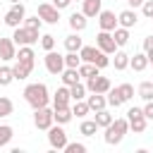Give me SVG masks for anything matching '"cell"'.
Wrapping results in <instances>:
<instances>
[{"instance_id":"cell-1","label":"cell","mask_w":153,"mask_h":153,"mask_svg":"<svg viewBox=\"0 0 153 153\" xmlns=\"http://www.w3.org/2000/svg\"><path fill=\"white\" fill-rule=\"evenodd\" d=\"M24 100L33 108V110H38V108H45L48 103H50V93H48V86L45 84H29L26 88H24Z\"/></svg>"},{"instance_id":"cell-9","label":"cell","mask_w":153,"mask_h":153,"mask_svg":"<svg viewBox=\"0 0 153 153\" xmlns=\"http://www.w3.org/2000/svg\"><path fill=\"white\" fill-rule=\"evenodd\" d=\"M48 143H50V148H55V151H65V146H67V134H65L62 124H53V127L48 129Z\"/></svg>"},{"instance_id":"cell-27","label":"cell","mask_w":153,"mask_h":153,"mask_svg":"<svg viewBox=\"0 0 153 153\" xmlns=\"http://www.w3.org/2000/svg\"><path fill=\"white\" fill-rule=\"evenodd\" d=\"M79 74H81V79H91V76L100 74V67H96L93 62H81L79 65Z\"/></svg>"},{"instance_id":"cell-5","label":"cell","mask_w":153,"mask_h":153,"mask_svg":"<svg viewBox=\"0 0 153 153\" xmlns=\"http://www.w3.org/2000/svg\"><path fill=\"white\" fill-rule=\"evenodd\" d=\"M127 120H129V129L134 131V134H141V131H146V124H148V117L143 115V108H129L127 110Z\"/></svg>"},{"instance_id":"cell-22","label":"cell","mask_w":153,"mask_h":153,"mask_svg":"<svg viewBox=\"0 0 153 153\" xmlns=\"http://www.w3.org/2000/svg\"><path fill=\"white\" fill-rule=\"evenodd\" d=\"M81 45H84V41H81V36H79V31H72V33L65 38V48L72 50V53H79Z\"/></svg>"},{"instance_id":"cell-12","label":"cell","mask_w":153,"mask_h":153,"mask_svg":"<svg viewBox=\"0 0 153 153\" xmlns=\"http://www.w3.org/2000/svg\"><path fill=\"white\" fill-rule=\"evenodd\" d=\"M38 17L45 22V24H57L60 22V10L50 2H41L38 5Z\"/></svg>"},{"instance_id":"cell-26","label":"cell","mask_w":153,"mask_h":153,"mask_svg":"<svg viewBox=\"0 0 153 153\" xmlns=\"http://www.w3.org/2000/svg\"><path fill=\"white\" fill-rule=\"evenodd\" d=\"M17 60L36 65V53H33V48H31V45H19V50H17Z\"/></svg>"},{"instance_id":"cell-33","label":"cell","mask_w":153,"mask_h":153,"mask_svg":"<svg viewBox=\"0 0 153 153\" xmlns=\"http://www.w3.org/2000/svg\"><path fill=\"white\" fill-rule=\"evenodd\" d=\"M93 120L98 122V127H100V129H105V127H108V124H110V122H112L115 117H112V115H110V112H108V110L103 108V110H98V112L93 115Z\"/></svg>"},{"instance_id":"cell-36","label":"cell","mask_w":153,"mask_h":153,"mask_svg":"<svg viewBox=\"0 0 153 153\" xmlns=\"http://www.w3.org/2000/svg\"><path fill=\"white\" fill-rule=\"evenodd\" d=\"M12 81H14V72H12V67L2 65V67H0V86H10Z\"/></svg>"},{"instance_id":"cell-39","label":"cell","mask_w":153,"mask_h":153,"mask_svg":"<svg viewBox=\"0 0 153 153\" xmlns=\"http://www.w3.org/2000/svg\"><path fill=\"white\" fill-rule=\"evenodd\" d=\"M117 91H120V96H122V103H127V100L134 98V86H131V84H120Z\"/></svg>"},{"instance_id":"cell-19","label":"cell","mask_w":153,"mask_h":153,"mask_svg":"<svg viewBox=\"0 0 153 153\" xmlns=\"http://www.w3.org/2000/svg\"><path fill=\"white\" fill-rule=\"evenodd\" d=\"M86 103H88L91 112H98V110L108 108V96L105 93H91V96H86Z\"/></svg>"},{"instance_id":"cell-31","label":"cell","mask_w":153,"mask_h":153,"mask_svg":"<svg viewBox=\"0 0 153 153\" xmlns=\"http://www.w3.org/2000/svg\"><path fill=\"white\" fill-rule=\"evenodd\" d=\"M139 98L146 103V100H153V81H141L139 84Z\"/></svg>"},{"instance_id":"cell-45","label":"cell","mask_w":153,"mask_h":153,"mask_svg":"<svg viewBox=\"0 0 153 153\" xmlns=\"http://www.w3.org/2000/svg\"><path fill=\"white\" fill-rule=\"evenodd\" d=\"M74 0H53V5L57 7V10H65V7H69Z\"/></svg>"},{"instance_id":"cell-4","label":"cell","mask_w":153,"mask_h":153,"mask_svg":"<svg viewBox=\"0 0 153 153\" xmlns=\"http://www.w3.org/2000/svg\"><path fill=\"white\" fill-rule=\"evenodd\" d=\"M12 38L17 45H36L38 38H41V29H31V26H17L12 31Z\"/></svg>"},{"instance_id":"cell-16","label":"cell","mask_w":153,"mask_h":153,"mask_svg":"<svg viewBox=\"0 0 153 153\" xmlns=\"http://www.w3.org/2000/svg\"><path fill=\"white\" fill-rule=\"evenodd\" d=\"M69 100H72V96H69V86H60L57 91H55V96H53V108H69Z\"/></svg>"},{"instance_id":"cell-17","label":"cell","mask_w":153,"mask_h":153,"mask_svg":"<svg viewBox=\"0 0 153 153\" xmlns=\"http://www.w3.org/2000/svg\"><path fill=\"white\" fill-rule=\"evenodd\" d=\"M67 22H69V29H72V31H79V33L88 26V17H86L84 12H72Z\"/></svg>"},{"instance_id":"cell-41","label":"cell","mask_w":153,"mask_h":153,"mask_svg":"<svg viewBox=\"0 0 153 153\" xmlns=\"http://www.w3.org/2000/svg\"><path fill=\"white\" fill-rule=\"evenodd\" d=\"M65 151H67V153H86V146H84V143H79V141H74V143H69V141H67Z\"/></svg>"},{"instance_id":"cell-35","label":"cell","mask_w":153,"mask_h":153,"mask_svg":"<svg viewBox=\"0 0 153 153\" xmlns=\"http://www.w3.org/2000/svg\"><path fill=\"white\" fill-rule=\"evenodd\" d=\"M12 136H14V129L10 124H0V148H5L12 141Z\"/></svg>"},{"instance_id":"cell-10","label":"cell","mask_w":153,"mask_h":153,"mask_svg":"<svg viewBox=\"0 0 153 153\" xmlns=\"http://www.w3.org/2000/svg\"><path fill=\"white\" fill-rule=\"evenodd\" d=\"M96 45H98L103 53H108V55H115V50H117V43H115L112 31H103V29L96 33Z\"/></svg>"},{"instance_id":"cell-29","label":"cell","mask_w":153,"mask_h":153,"mask_svg":"<svg viewBox=\"0 0 153 153\" xmlns=\"http://www.w3.org/2000/svg\"><path fill=\"white\" fill-rule=\"evenodd\" d=\"M112 36H115L117 48H124V45L129 43V29H124V26H117V29L112 31Z\"/></svg>"},{"instance_id":"cell-25","label":"cell","mask_w":153,"mask_h":153,"mask_svg":"<svg viewBox=\"0 0 153 153\" xmlns=\"http://www.w3.org/2000/svg\"><path fill=\"white\" fill-rule=\"evenodd\" d=\"M55 112H53V117H55V122L57 124H67V122H72V117H74V112H72V108H53Z\"/></svg>"},{"instance_id":"cell-2","label":"cell","mask_w":153,"mask_h":153,"mask_svg":"<svg viewBox=\"0 0 153 153\" xmlns=\"http://www.w3.org/2000/svg\"><path fill=\"white\" fill-rule=\"evenodd\" d=\"M129 131V120L127 117H117V120H112L108 127H105V143L108 146H117L122 139H124V134Z\"/></svg>"},{"instance_id":"cell-40","label":"cell","mask_w":153,"mask_h":153,"mask_svg":"<svg viewBox=\"0 0 153 153\" xmlns=\"http://www.w3.org/2000/svg\"><path fill=\"white\" fill-rule=\"evenodd\" d=\"M41 48L48 53V50H53L55 48V36H50V33H43L41 36Z\"/></svg>"},{"instance_id":"cell-30","label":"cell","mask_w":153,"mask_h":153,"mask_svg":"<svg viewBox=\"0 0 153 153\" xmlns=\"http://www.w3.org/2000/svg\"><path fill=\"white\" fill-rule=\"evenodd\" d=\"M86 84H81V81H76V84H72L69 86V96H72V100H84L86 98Z\"/></svg>"},{"instance_id":"cell-11","label":"cell","mask_w":153,"mask_h":153,"mask_svg":"<svg viewBox=\"0 0 153 153\" xmlns=\"http://www.w3.org/2000/svg\"><path fill=\"white\" fill-rule=\"evenodd\" d=\"M110 79L108 76H103V74H98V76H91V79H86V88H88V93H108L110 91Z\"/></svg>"},{"instance_id":"cell-38","label":"cell","mask_w":153,"mask_h":153,"mask_svg":"<svg viewBox=\"0 0 153 153\" xmlns=\"http://www.w3.org/2000/svg\"><path fill=\"white\" fill-rule=\"evenodd\" d=\"M105 96H108V105H112V108H120V105H122V96H120L117 86H115V88L110 86V91H108Z\"/></svg>"},{"instance_id":"cell-20","label":"cell","mask_w":153,"mask_h":153,"mask_svg":"<svg viewBox=\"0 0 153 153\" xmlns=\"http://www.w3.org/2000/svg\"><path fill=\"white\" fill-rule=\"evenodd\" d=\"M129 60H131V55H127L124 50H120V48H117V50H115V57L110 60V65H112L117 72H122V69H127V67H129Z\"/></svg>"},{"instance_id":"cell-7","label":"cell","mask_w":153,"mask_h":153,"mask_svg":"<svg viewBox=\"0 0 153 153\" xmlns=\"http://www.w3.org/2000/svg\"><path fill=\"white\" fill-rule=\"evenodd\" d=\"M53 112H55V110H50L48 105H45V108H38V110H33V124H36V129H43V131H48V129L55 124V117H53Z\"/></svg>"},{"instance_id":"cell-14","label":"cell","mask_w":153,"mask_h":153,"mask_svg":"<svg viewBox=\"0 0 153 153\" xmlns=\"http://www.w3.org/2000/svg\"><path fill=\"white\" fill-rule=\"evenodd\" d=\"M98 26H100L103 31H115V29L120 26L115 12H110V10H100V14H98Z\"/></svg>"},{"instance_id":"cell-28","label":"cell","mask_w":153,"mask_h":153,"mask_svg":"<svg viewBox=\"0 0 153 153\" xmlns=\"http://www.w3.org/2000/svg\"><path fill=\"white\" fill-rule=\"evenodd\" d=\"M98 129L100 127H98L96 120H81V124H79V134H84V136H93Z\"/></svg>"},{"instance_id":"cell-6","label":"cell","mask_w":153,"mask_h":153,"mask_svg":"<svg viewBox=\"0 0 153 153\" xmlns=\"http://www.w3.org/2000/svg\"><path fill=\"white\" fill-rule=\"evenodd\" d=\"M24 19H26V7H24V2H14V5L7 10V14H5V24H7L10 29L22 26Z\"/></svg>"},{"instance_id":"cell-32","label":"cell","mask_w":153,"mask_h":153,"mask_svg":"<svg viewBox=\"0 0 153 153\" xmlns=\"http://www.w3.org/2000/svg\"><path fill=\"white\" fill-rule=\"evenodd\" d=\"M72 112H74L76 117H81V120H84V117L91 112V108H88L86 98H84V100H74V105H72Z\"/></svg>"},{"instance_id":"cell-43","label":"cell","mask_w":153,"mask_h":153,"mask_svg":"<svg viewBox=\"0 0 153 153\" xmlns=\"http://www.w3.org/2000/svg\"><path fill=\"white\" fill-rule=\"evenodd\" d=\"M41 24H43V19L36 14V17H26L24 19V26H31V29H41Z\"/></svg>"},{"instance_id":"cell-18","label":"cell","mask_w":153,"mask_h":153,"mask_svg":"<svg viewBox=\"0 0 153 153\" xmlns=\"http://www.w3.org/2000/svg\"><path fill=\"white\" fill-rule=\"evenodd\" d=\"M12 72H14V79H17V81H24V79H29V74L33 72V65L17 60V62L12 65Z\"/></svg>"},{"instance_id":"cell-44","label":"cell","mask_w":153,"mask_h":153,"mask_svg":"<svg viewBox=\"0 0 153 153\" xmlns=\"http://www.w3.org/2000/svg\"><path fill=\"white\" fill-rule=\"evenodd\" d=\"M143 115H146L148 120H153V100H146V105H143Z\"/></svg>"},{"instance_id":"cell-50","label":"cell","mask_w":153,"mask_h":153,"mask_svg":"<svg viewBox=\"0 0 153 153\" xmlns=\"http://www.w3.org/2000/svg\"><path fill=\"white\" fill-rule=\"evenodd\" d=\"M151 22H153V19H151Z\"/></svg>"},{"instance_id":"cell-37","label":"cell","mask_w":153,"mask_h":153,"mask_svg":"<svg viewBox=\"0 0 153 153\" xmlns=\"http://www.w3.org/2000/svg\"><path fill=\"white\" fill-rule=\"evenodd\" d=\"M79 65H81V55L67 50V55H65V67H74V69H79Z\"/></svg>"},{"instance_id":"cell-48","label":"cell","mask_w":153,"mask_h":153,"mask_svg":"<svg viewBox=\"0 0 153 153\" xmlns=\"http://www.w3.org/2000/svg\"><path fill=\"white\" fill-rule=\"evenodd\" d=\"M146 55H148V65H153V50H148Z\"/></svg>"},{"instance_id":"cell-13","label":"cell","mask_w":153,"mask_h":153,"mask_svg":"<svg viewBox=\"0 0 153 153\" xmlns=\"http://www.w3.org/2000/svg\"><path fill=\"white\" fill-rule=\"evenodd\" d=\"M0 60L10 62V60H17V43L14 38H0Z\"/></svg>"},{"instance_id":"cell-34","label":"cell","mask_w":153,"mask_h":153,"mask_svg":"<svg viewBox=\"0 0 153 153\" xmlns=\"http://www.w3.org/2000/svg\"><path fill=\"white\" fill-rule=\"evenodd\" d=\"M12 112H14V103L7 96H0V120L2 117H10Z\"/></svg>"},{"instance_id":"cell-49","label":"cell","mask_w":153,"mask_h":153,"mask_svg":"<svg viewBox=\"0 0 153 153\" xmlns=\"http://www.w3.org/2000/svg\"><path fill=\"white\" fill-rule=\"evenodd\" d=\"M10 2H12V5H14V2H22V0H10Z\"/></svg>"},{"instance_id":"cell-23","label":"cell","mask_w":153,"mask_h":153,"mask_svg":"<svg viewBox=\"0 0 153 153\" xmlns=\"http://www.w3.org/2000/svg\"><path fill=\"white\" fill-rule=\"evenodd\" d=\"M129 67H131L134 72H143V69L148 67V55H146V53H134V57L129 60Z\"/></svg>"},{"instance_id":"cell-47","label":"cell","mask_w":153,"mask_h":153,"mask_svg":"<svg viewBox=\"0 0 153 153\" xmlns=\"http://www.w3.org/2000/svg\"><path fill=\"white\" fill-rule=\"evenodd\" d=\"M127 2H129V7H134V10H136V7H141V5H143V0H127Z\"/></svg>"},{"instance_id":"cell-3","label":"cell","mask_w":153,"mask_h":153,"mask_svg":"<svg viewBox=\"0 0 153 153\" xmlns=\"http://www.w3.org/2000/svg\"><path fill=\"white\" fill-rule=\"evenodd\" d=\"M79 55H81V62H93V65L100 67V69H105V67L110 65V55L103 53L98 45H81Z\"/></svg>"},{"instance_id":"cell-42","label":"cell","mask_w":153,"mask_h":153,"mask_svg":"<svg viewBox=\"0 0 153 153\" xmlns=\"http://www.w3.org/2000/svg\"><path fill=\"white\" fill-rule=\"evenodd\" d=\"M141 14H143L146 19H153V0H143V5H141Z\"/></svg>"},{"instance_id":"cell-21","label":"cell","mask_w":153,"mask_h":153,"mask_svg":"<svg viewBox=\"0 0 153 153\" xmlns=\"http://www.w3.org/2000/svg\"><path fill=\"white\" fill-rule=\"evenodd\" d=\"M81 12L86 14V17H98L100 14V10H103V0H81Z\"/></svg>"},{"instance_id":"cell-46","label":"cell","mask_w":153,"mask_h":153,"mask_svg":"<svg viewBox=\"0 0 153 153\" xmlns=\"http://www.w3.org/2000/svg\"><path fill=\"white\" fill-rule=\"evenodd\" d=\"M148 50H153V36L143 38V53H148Z\"/></svg>"},{"instance_id":"cell-8","label":"cell","mask_w":153,"mask_h":153,"mask_svg":"<svg viewBox=\"0 0 153 153\" xmlns=\"http://www.w3.org/2000/svg\"><path fill=\"white\" fill-rule=\"evenodd\" d=\"M43 62H45V69H48L50 74H55V76H60L62 69H65V55H60V53H55V50H48L45 57H43Z\"/></svg>"},{"instance_id":"cell-15","label":"cell","mask_w":153,"mask_h":153,"mask_svg":"<svg viewBox=\"0 0 153 153\" xmlns=\"http://www.w3.org/2000/svg\"><path fill=\"white\" fill-rule=\"evenodd\" d=\"M136 22H139V14H136V10H134V7H127V10H122V12L117 14V24H120V26H124V29L136 26Z\"/></svg>"},{"instance_id":"cell-24","label":"cell","mask_w":153,"mask_h":153,"mask_svg":"<svg viewBox=\"0 0 153 153\" xmlns=\"http://www.w3.org/2000/svg\"><path fill=\"white\" fill-rule=\"evenodd\" d=\"M60 79H62L65 86H72V84H76V81L81 79V74H79V69H74V67H65L62 74H60Z\"/></svg>"}]
</instances>
